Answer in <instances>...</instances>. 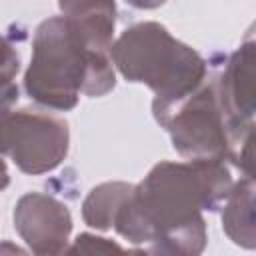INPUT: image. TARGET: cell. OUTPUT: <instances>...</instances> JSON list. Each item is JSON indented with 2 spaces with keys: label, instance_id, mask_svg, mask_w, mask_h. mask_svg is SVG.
I'll return each instance as SVG.
<instances>
[{
  "label": "cell",
  "instance_id": "6da1fadb",
  "mask_svg": "<svg viewBox=\"0 0 256 256\" xmlns=\"http://www.w3.org/2000/svg\"><path fill=\"white\" fill-rule=\"evenodd\" d=\"M232 190L224 160L190 158L160 162L132 186L112 226L134 244H150L154 252L196 254L204 248L202 210H216Z\"/></svg>",
  "mask_w": 256,
  "mask_h": 256
},
{
  "label": "cell",
  "instance_id": "7a4b0ae2",
  "mask_svg": "<svg viewBox=\"0 0 256 256\" xmlns=\"http://www.w3.org/2000/svg\"><path fill=\"white\" fill-rule=\"evenodd\" d=\"M24 86L38 104L70 110L80 92L106 94L114 86V66L110 56L88 48L66 16H54L36 30Z\"/></svg>",
  "mask_w": 256,
  "mask_h": 256
},
{
  "label": "cell",
  "instance_id": "3957f363",
  "mask_svg": "<svg viewBox=\"0 0 256 256\" xmlns=\"http://www.w3.org/2000/svg\"><path fill=\"white\" fill-rule=\"evenodd\" d=\"M110 60L124 78L144 82L156 92L152 110L158 122L206 78L204 58L156 22L124 30L110 46Z\"/></svg>",
  "mask_w": 256,
  "mask_h": 256
},
{
  "label": "cell",
  "instance_id": "277c9868",
  "mask_svg": "<svg viewBox=\"0 0 256 256\" xmlns=\"http://www.w3.org/2000/svg\"><path fill=\"white\" fill-rule=\"evenodd\" d=\"M68 152V124L40 110L8 112L0 120V154L26 174L54 170Z\"/></svg>",
  "mask_w": 256,
  "mask_h": 256
},
{
  "label": "cell",
  "instance_id": "5b68a950",
  "mask_svg": "<svg viewBox=\"0 0 256 256\" xmlns=\"http://www.w3.org/2000/svg\"><path fill=\"white\" fill-rule=\"evenodd\" d=\"M160 124L170 132L174 148L188 158H228V132L214 82L200 84L178 102Z\"/></svg>",
  "mask_w": 256,
  "mask_h": 256
},
{
  "label": "cell",
  "instance_id": "8992f818",
  "mask_svg": "<svg viewBox=\"0 0 256 256\" xmlns=\"http://www.w3.org/2000/svg\"><path fill=\"white\" fill-rule=\"evenodd\" d=\"M14 226L36 254H60L66 248L72 218L68 208L46 194H26L14 210Z\"/></svg>",
  "mask_w": 256,
  "mask_h": 256
},
{
  "label": "cell",
  "instance_id": "52a82bcc",
  "mask_svg": "<svg viewBox=\"0 0 256 256\" xmlns=\"http://www.w3.org/2000/svg\"><path fill=\"white\" fill-rule=\"evenodd\" d=\"M62 14L74 24L90 50L110 56L116 6L114 0H58Z\"/></svg>",
  "mask_w": 256,
  "mask_h": 256
},
{
  "label": "cell",
  "instance_id": "ba28073f",
  "mask_svg": "<svg viewBox=\"0 0 256 256\" xmlns=\"http://www.w3.org/2000/svg\"><path fill=\"white\" fill-rule=\"evenodd\" d=\"M252 192H254L252 176H246L236 186L232 184V190L224 200L226 206L222 214V224L226 234L236 244H242L248 248L254 246V216H252L254 194Z\"/></svg>",
  "mask_w": 256,
  "mask_h": 256
},
{
  "label": "cell",
  "instance_id": "9c48e42d",
  "mask_svg": "<svg viewBox=\"0 0 256 256\" xmlns=\"http://www.w3.org/2000/svg\"><path fill=\"white\" fill-rule=\"evenodd\" d=\"M130 190H132V184H124V182H108L94 188L82 206L84 222L100 230L110 228L118 208L122 206Z\"/></svg>",
  "mask_w": 256,
  "mask_h": 256
},
{
  "label": "cell",
  "instance_id": "30bf717a",
  "mask_svg": "<svg viewBox=\"0 0 256 256\" xmlns=\"http://www.w3.org/2000/svg\"><path fill=\"white\" fill-rule=\"evenodd\" d=\"M18 74V54L12 44L0 36V120L10 112L18 98V86L14 82Z\"/></svg>",
  "mask_w": 256,
  "mask_h": 256
},
{
  "label": "cell",
  "instance_id": "8fae6325",
  "mask_svg": "<svg viewBox=\"0 0 256 256\" xmlns=\"http://www.w3.org/2000/svg\"><path fill=\"white\" fill-rule=\"evenodd\" d=\"M94 250H120V246H116L112 242H106V238L82 234V236L76 238L74 246L70 248V252H94Z\"/></svg>",
  "mask_w": 256,
  "mask_h": 256
},
{
  "label": "cell",
  "instance_id": "7c38bea8",
  "mask_svg": "<svg viewBox=\"0 0 256 256\" xmlns=\"http://www.w3.org/2000/svg\"><path fill=\"white\" fill-rule=\"evenodd\" d=\"M130 6H136V8H156L160 6L164 0H126Z\"/></svg>",
  "mask_w": 256,
  "mask_h": 256
},
{
  "label": "cell",
  "instance_id": "4fadbf2b",
  "mask_svg": "<svg viewBox=\"0 0 256 256\" xmlns=\"http://www.w3.org/2000/svg\"><path fill=\"white\" fill-rule=\"evenodd\" d=\"M8 180H10L8 168H6V164H4V160H2V156H0V190L8 186Z\"/></svg>",
  "mask_w": 256,
  "mask_h": 256
}]
</instances>
